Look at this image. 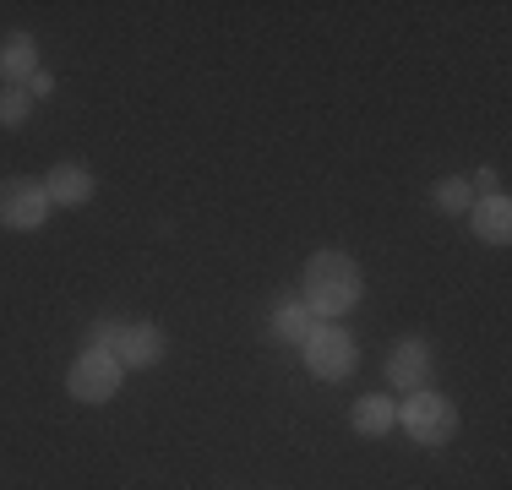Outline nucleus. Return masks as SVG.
Masks as SVG:
<instances>
[{"instance_id":"3","label":"nucleus","mask_w":512,"mask_h":490,"mask_svg":"<svg viewBox=\"0 0 512 490\" xmlns=\"http://www.w3.org/2000/svg\"><path fill=\"white\" fill-rule=\"evenodd\" d=\"M300 354H306V371L316 376V382H349V376H355V365H360V343L349 338L338 322L316 327V338Z\"/></svg>"},{"instance_id":"10","label":"nucleus","mask_w":512,"mask_h":490,"mask_svg":"<svg viewBox=\"0 0 512 490\" xmlns=\"http://www.w3.org/2000/svg\"><path fill=\"white\" fill-rule=\"evenodd\" d=\"M469 224H474V235H480L485 245H507L512 240V202H507L502 191L480 196V202L469 207Z\"/></svg>"},{"instance_id":"8","label":"nucleus","mask_w":512,"mask_h":490,"mask_svg":"<svg viewBox=\"0 0 512 490\" xmlns=\"http://www.w3.org/2000/svg\"><path fill=\"white\" fill-rule=\"evenodd\" d=\"M93 191H99V180H93L88 164H55L50 175H44V196H50V207H88Z\"/></svg>"},{"instance_id":"9","label":"nucleus","mask_w":512,"mask_h":490,"mask_svg":"<svg viewBox=\"0 0 512 490\" xmlns=\"http://www.w3.org/2000/svg\"><path fill=\"white\" fill-rule=\"evenodd\" d=\"M33 71H39V39L28 28L6 33L0 39V77H6V88H28Z\"/></svg>"},{"instance_id":"15","label":"nucleus","mask_w":512,"mask_h":490,"mask_svg":"<svg viewBox=\"0 0 512 490\" xmlns=\"http://www.w3.org/2000/svg\"><path fill=\"white\" fill-rule=\"evenodd\" d=\"M120 327H126V322H109V316H99V322L88 327V338H82V349H104V354H115Z\"/></svg>"},{"instance_id":"17","label":"nucleus","mask_w":512,"mask_h":490,"mask_svg":"<svg viewBox=\"0 0 512 490\" xmlns=\"http://www.w3.org/2000/svg\"><path fill=\"white\" fill-rule=\"evenodd\" d=\"M50 93H55V77H50V71L39 66V71H33V77H28V98H50Z\"/></svg>"},{"instance_id":"4","label":"nucleus","mask_w":512,"mask_h":490,"mask_svg":"<svg viewBox=\"0 0 512 490\" xmlns=\"http://www.w3.org/2000/svg\"><path fill=\"white\" fill-rule=\"evenodd\" d=\"M120 382H126V365L104 349H82L66 371V392L77 403H109L120 392Z\"/></svg>"},{"instance_id":"7","label":"nucleus","mask_w":512,"mask_h":490,"mask_svg":"<svg viewBox=\"0 0 512 490\" xmlns=\"http://www.w3.org/2000/svg\"><path fill=\"white\" fill-rule=\"evenodd\" d=\"M164 354H169V333L158 322H126V327H120L115 360L126 365V371H153Z\"/></svg>"},{"instance_id":"11","label":"nucleus","mask_w":512,"mask_h":490,"mask_svg":"<svg viewBox=\"0 0 512 490\" xmlns=\"http://www.w3.org/2000/svg\"><path fill=\"white\" fill-rule=\"evenodd\" d=\"M316 327H322V316H316L306 300H284V305L273 311V338H278V343H295V349H306V343L316 338Z\"/></svg>"},{"instance_id":"14","label":"nucleus","mask_w":512,"mask_h":490,"mask_svg":"<svg viewBox=\"0 0 512 490\" xmlns=\"http://www.w3.org/2000/svg\"><path fill=\"white\" fill-rule=\"evenodd\" d=\"M28 115H33L28 88H0V126H6V131H22V126H28Z\"/></svg>"},{"instance_id":"6","label":"nucleus","mask_w":512,"mask_h":490,"mask_svg":"<svg viewBox=\"0 0 512 490\" xmlns=\"http://www.w3.org/2000/svg\"><path fill=\"white\" fill-rule=\"evenodd\" d=\"M431 371H436L431 338L409 333V338H398L393 349H387V382H393L398 392H420L425 382H431Z\"/></svg>"},{"instance_id":"5","label":"nucleus","mask_w":512,"mask_h":490,"mask_svg":"<svg viewBox=\"0 0 512 490\" xmlns=\"http://www.w3.org/2000/svg\"><path fill=\"white\" fill-rule=\"evenodd\" d=\"M50 196H44V180H28V175H11L0 180V229H17V235H33L44 229L50 218Z\"/></svg>"},{"instance_id":"13","label":"nucleus","mask_w":512,"mask_h":490,"mask_svg":"<svg viewBox=\"0 0 512 490\" xmlns=\"http://www.w3.org/2000/svg\"><path fill=\"white\" fill-rule=\"evenodd\" d=\"M431 202H436V213L463 218L474 207V191H469V180H463V175H447V180H436V186H431Z\"/></svg>"},{"instance_id":"2","label":"nucleus","mask_w":512,"mask_h":490,"mask_svg":"<svg viewBox=\"0 0 512 490\" xmlns=\"http://www.w3.org/2000/svg\"><path fill=\"white\" fill-rule=\"evenodd\" d=\"M398 425H404L409 441H420V447H447V441L458 436V403L447 398V392L420 387L398 403Z\"/></svg>"},{"instance_id":"16","label":"nucleus","mask_w":512,"mask_h":490,"mask_svg":"<svg viewBox=\"0 0 512 490\" xmlns=\"http://www.w3.org/2000/svg\"><path fill=\"white\" fill-rule=\"evenodd\" d=\"M463 180H469L474 202H480V196H496V186H502V175H496L491 164H485V169H474V175H463Z\"/></svg>"},{"instance_id":"1","label":"nucleus","mask_w":512,"mask_h":490,"mask_svg":"<svg viewBox=\"0 0 512 490\" xmlns=\"http://www.w3.org/2000/svg\"><path fill=\"white\" fill-rule=\"evenodd\" d=\"M300 300L311 305L322 322H333V316H349L355 305L365 300V273L360 262L349 251H316L306 262V289H300Z\"/></svg>"},{"instance_id":"12","label":"nucleus","mask_w":512,"mask_h":490,"mask_svg":"<svg viewBox=\"0 0 512 490\" xmlns=\"http://www.w3.org/2000/svg\"><path fill=\"white\" fill-rule=\"evenodd\" d=\"M349 425H355V436H393L398 403L387 398V392H365V398L355 403V414H349Z\"/></svg>"}]
</instances>
